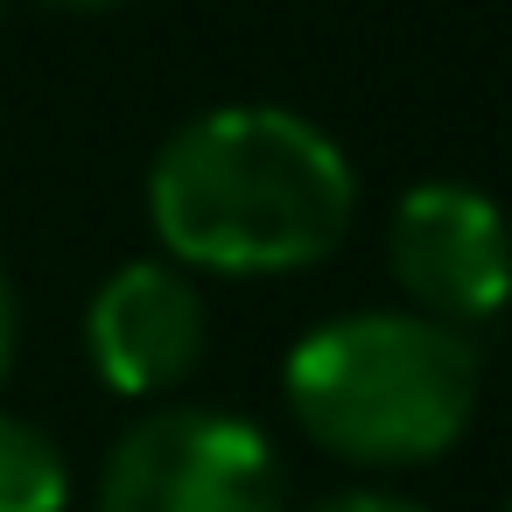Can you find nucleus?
Here are the masks:
<instances>
[{
	"label": "nucleus",
	"instance_id": "nucleus-1",
	"mask_svg": "<svg viewBox=\"0 0 512 512\" xmlns=\"http://www.w3.org/2000/svg\"><path fill=\"white\" fill-rule=\"evenodd\" d=\"M351 218V155L288 106H211L148 162V232L190 274H302L344 246Z\"/></svg>",
	"mask_w": 512,
	"mask_h": 512
},
{
	"label": "nucleus",
	"instance_id": "nucleus-2",
	"mask_svg": "<svg viewBox=\"0 0 512 512\" xmlns=\"http://www.w3.org/2000/svg\"><path fill=\"white\" fill-rule=\"evenodd\" d=\"M281 393L323 456L414 470L463 442L484 365L470 330H449L421 309H351L295 337Z\"/></svg>",
	"mask_w": 512,
	"mask_h": 512
},
{
	"label": "nucleus",
	"instance_id": "nucleus-3",
	"mask_svg": "<svg viewBox=\"0 0 512 512\" xmlns=\"http://www.w3.org/2000/svg\"><path fill=\"white\" fill-rule=\"evenodd\" d=\"M99 512H288L274 442L225 407H148L99 463Z\"/></svg>",
	"mask_w": 512,
	"mask_h": 512
},
{
	"label": "nucleus",
	"instance_id": "nucleus-4",
	"mask_svg": "<svg viewBox=\"0 0 512 512\" xmlns=\"http://www.w3.org/2000/svg\"><path fill=\"white\" fill-rule=\"evenodd\" d=\"M386 267L407 309L449 330H477L512 302V225L470 183H421L393 204Z\"/></svg>",
	"mask_w": 512,
	"mask_h": 512
},
{
	"label": "nucleus",
	"instance_id": "nucleus-5",
	"mask_svg": "<svg viewBox=\"0 0 512 512\" xmlns=\"http://www.w3.org/2000/svg\"><path fill=\"white\" fill-rule=\"evenodd\" d=\"M204 344H211V309L190 267H176L169 253L113 267L85 302V358L99 386L120 400L176 393L204 365Z\"/></svg>",
	"mask_w": 512,
	"mask_h": 512
},
{
	"label": "nucleus",
	"instance_id": "nucleus-6",
	"mask_svg": "<svg viewBox=\"0 0 512 512\" xmlns=\"http://www.w3.org/2000/svg\"><path fill=\"white\" fill-rule=\"evenodd\" d=\"M71 505V463L50 428L0 414V512H64Z\"/></svg>",
	"mask_w": 512,
	"mask_h": 512
},
{
	"label": "nucleus",
	"instance_id": "nucleus-7",
	"mask_svg": "<svg viewBox=\"0 0 512 512\" xmlns=\"http://www.w3.org/2000/svg\"><path fill=\"white\" fill-rule=\"evenodd\" d=\"M302 512H428V505H414L400 491H330V498H316Z\"/></svg>",
	"mask_w": 512,
	"mask_h": 512
},
{
	"label": "nucleus",
	"instance_id": "nucleus-8",
	"mask_svg": "<svg viewBox=\"0 0 512 512\" xmlns=\"http://www.w3.org/2000/svg\"><path fill=\"white\" fill-rule=\"evenodd\" d=\"M15 337H22V316H15V281H8V267H0V379H8V365H15Z\"/></svg>",
	"mask_w": 512,
	"mask_h": 512
},
{
	"label": "nucleus",
	"instance_id": "nucleus-9",
	"mask_svg": "<svg viewBox=\"0 0 512 512\" xmlns=\"http://www.w3.org/2000/svg\"><path fill=\"white\" fill-rule=\"evenodd\" d=\"M43 8H64V15H106V8H127V0H43Z\"/></svg>",
	"mask_w": 512,
	"mask_h": 512
},
{
	"label": "nucleus",
	"instance_id": "nucleus-10",
	"mask_svg": "<svg viewBox=\"0 0 512 512\" xmlns=\"http://www.w3.org/2000/svg\"><path fill=\"white\" fill-rule=\"evenodd\" d=\"M505 512H512V505H505Z\"/></svg>",
	"mask_w": 512,
	"mask_h": 512
}]
</instances>
